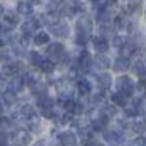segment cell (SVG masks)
<instances>
[{
	"mask_svg": "<svg viewBox=\"0 0 146 146\" xmlns=\"http://www.w3.org/2000/svg\"><path fill=\"white\" fill-rule=\"evenodd\" d=\"M116 85H118L119 93H123L124 96H127V98L132 96L133 91H135V85H133V82H132L130 77H126V76L119 77V79L116 80Z\"/></svg>",
	"mask_w": 146,
	"mask_h": 146,
	"instance_id": "1",
	"label": "cell"
},
{
	"mask_svg": "<svg viewBox=\"0 0 146 146\" xmlns=\"http://www.w3.org/2000/svg\"><path fill=\"white\" fill-rule=\"evenodd\" d=\"M13 143L14 146H27L30 141H32V135H30L27 130L21 129V130H16V132L13 133Z\"/></svg>",
	"mask_w": 146,
	"mask_h": 146,
	"instance_id": "2",
	"label": "cell"
},
{
	"mask_svg": "<svg viewBox=\"0 0 146 146\" xmlns=\"http://www.w3.org/2000/svg\"><path fill=\"white\" fill-rule=\"evenodd\" d=\"M47 54L50 55V58H52V61H60V60H63V57H64V47H63V44H58V42H55V44H50L49 46V49H47Z\"/></svg>",
	"mask_w": 146,
	"mask_h": 146,
	"instance_id": "3",
	"label": "cell"
},
{
	"mask_svg": "<svg viewBox=\"0 0 146 146\" xmlns=\"http://www.w3.org/2000/svg\"><path fill=\"white\" fill-rule=\"evenodd\" d=\"M76 30H77V33H80V35H88L90 36V33H91V30H93L91 21H90L88 17L79 19L77 24H76Z\"/></svg>",
	"mask_w": 146,
	"mask_h": 146,
	"instance_id": "4",
	"label": "cell"
},
{
	"mask_svg": "<svg viewBox=\"0 0 146 146\" xmlns=\"http://www.w3.org/2000/svg\"><path fill=\"white\" fill-rule=\"evenodd\" d=\"M50 32L54 33L55 36H60V38H66L69 35V27L64 22H55L50 25Z\"/></svg>",
	"mask_w": 146,
	"mask_h": 146,
	"instance_id": "5",
	"label": "cell"
},
{
	"mask_svg": "<svg viewBox=\"0 0 146 146\" xmlns=\"http://www.w3.org/2000/svg\"><path fill=\"white\" fill-rule=\"evenodd\" d=\"M90 66H91V57H90V54L86 50H83L80 54V58H79V68L82 72H88Z\"/></svg>",
	"mask_w": 146,
	"mask_h": 146,
	"instance_id": "6",
	"label": "cell"
},
{
	"mask_svg": "<svg viewBox=\"0 0 146 146\" xmlns=\"http://www.w3.org/2000/svg\"><path fill=\"white\" fill-rule=\"evenodd\" d=\"M58 140L61 141L63 146H76L77 143V137L74 135L72 132H63L58 135Z\"/></svg>",
	"mask_w": 146,
	"mask_h": 146,
	"instance_id": "7",
	"label": "cell"
},
{
	"mask_svg": "<svg viewBox=\"0 0 146 146\" xmlns=\"http://www.w3.org/2000/svg\"><path fill=\"white\" fill-rule=\"evenodd\" d=\"M104 138L111 145H118L123 140V132H119V130H107L104 133Z\"/></svg>",
	"mask_w": 146,
	"mask_h": 146,
	"instance_id": "8",
	"label": "cell"
},
{
	"mask_svg": "<svg viewBox=\"0 0 146 146\" xmlns=\"http://www.w3.org/2000/svg\"><path fill=\"white\" fill-rule=\"evenodd\" d=\"M129 66H130V61H129V58H126V57L116 58V61L113 63V69L116 71V72H124V71L129 69Z\"/></svg>",
	"mask_w": 146,
	"mask_h": 146,
	"instance_id": "9",
	"label": "cell"
},
{
	"mask_svg": "<svg viewBox=\"0 0 146 146\" xmlns=\"http://www.w3.org/2000/svg\"><path fill=\"white\" fill-rule=\"evenodd\" d=\"M39 25H41V24H39L38 19H33V21H27V22H24L22 24V33H24V36L32 35V33L35 32V29H38Z\"/></svg>",
	"mask_w": 146,
	"mask_h": 146,
	"instance_id": "10",
	"label": "cell"
},
{
	"mask_svg": "<svg viewBox=\"0 0 146 146\" xmlns=\"http://www.w3.org/2000/svg\"><path fill=\"white\" fill-rule=\"evenodd\" d=\"M99 32H101V36H102V38H105V36H115L116 27H115L111 22H102Z\"/></svg>",
	"mask_w": 146,
	"mask_h": 146,
	"instance_id": "11",
	"label": "cell"
},
{
	"mask_svg": "<svg viewBox=\"0 0 146 146\" xmlns=\"http://www.w3.org/2000/svg\"><path fill=\"white\" fill-rule=\"evenodd\" d=\"M132 71H133V74H137V76H138L141 80L146 79V64L143 63L141 60H137L135 63H133Z\"/></svg>",
	"mask_w": 146,
	"mask_h": 146,
	"instance_id": "12",
	"label": "cell"
},
{
	"mask_svg": "<svg viewBox=\"0 0 146 146\" xmlns=\"http://www.w3.org/2000/svg\"><path fill=\"white\" fill-rule=\"evenodd\" d=\"M93 44H94L96 52H99V54H104V52L108 50V41L105 38H102V36L96 38L94 41H93Z\"/></svg>",
	"mask_w": 146,
	"mask_h": 146,
	"instance_id": "13",
	"label": "cell"
},
{
	"mask_svg": "<svg viewBox=\"0 0 146 146\" xmlns=\"http://www.w3.org/2000/svg\"><path fill=\"white\" fill-rule=\"evenodd\" d=\"M8 86H10V91H13V93H19L21 90L24 88V79H22L21 76L13 77V80H11V82L8 83Z\"/></svg>",
	"mask_w": 146,
	"mask_h": 146,
	"instance_id": "14",
	"label": "cell"
},
{
	"mask_svg": "<svg viewBox=\"0 0 146 146\" xmlns=\"http://www.w3.org/2000/svg\"><path fill=\"white\" fill-rule=\"evenodd\" d=\"M32 86V93L33 94H36L39 98V96H44V94H47V85L46 83H42V82H35L33 85H30Z\"/></svg>",
	"mask_w": 146,
	"mask_h": 146,
	"instance_id": "15",
	"label": "cell"
},
{
	"mask_svg": "<svg viewBox=\"0 0 146 146\" xmlns=\"http://www.w3.org/2000/svg\"><path fill=\"white\" fill-rule=\"evenodd\" d=\"M98 83H99V86H101L102 90H108L111 86V77H110V74H107V72L99 74V76H98Z\"/></svg>",
	"mask_w": 146,
	"mask_h": 146,
	"instance_id": "16",
	"label": "cell"
},
{
	"mask_svg": "<svg viewBox=\"0 0 146 146\" xmlns=\"http://www.w3.org/2000/svg\"><path fill=\"white\" fill-rule=\"evenodd\" d=\"M17 71H19V64L17 63H8L3 66V69H2V74H3L5 77L7 76H16Z\"/></svg>",
	"mask_w": 146,
	"mask_h": 146,
	"instance_id": "17",
	"label": "cell"
},
{
	"mask_svg": "<svg viewBox=\"0 0 146 146\" xmlns=\"http://www.w3.org/2000/svg\"><path fill=\"white\" fill-rule=\"evenodd\" d=\"M77 90H79L80 94L86 96L90 91H91V85H90V82L86 79H80L79 82H77Z\"/></svg>",
	"mask_w": 146,
	"mask_h": 146,
	"instance_id": "18",
	"label": "cell"
},
{
	"mask_svg": "<svg viewBox=\"0 0 146 146\" xmlns=\"http://www.w3.org/2000/svg\"><path fill=\"white\" fill-rule=\"evenodd\" d=\"M38 105H39V108H41V110L52 108V107H54V101H52L47 94H44V96H39V98H38Z\"/></svg>",
	"mask_w": 146,
	"mask_h": 146,
	"instance_id": "19",
	"label": "cell"
},
{
	"mask_svg": "<svg viewBox=\"0 0 146 146\" xmlns=\"http://www.w3.org/2000/svg\"><path fill=\"white\" fill-rule=\"evenodd\" d=\"M119 52H121V57L129 58L130 55H132L133 52H135V46L130 44V42H124V44L119 47Z\"/></svg>",
	"mask_w": 146,
	"mask_h": 146,
	"instance_id": "20",
	"label": "cell"
},
{
	"mask_svg": "<svg viewBox=\"0 0 146 146\" xmlns=\"http://www.w3.org/2000/svg\"><path fill=\"white\" fill-rule=\"evenodd\" d=\"M94 66L99 68V69H107V68L110 66V60H108V57H105V55H99L94 60Z\"/></svg>",
	"mask_w": 146,
	"mask_h": 146,
	"instance_id": "21",
	"label": "cell"
},
{
	"mask_svg": "<svg viewBox=\"0 0 146 146\" xmlns=\"http://www.w3.org/2000/svg\"><path fill=\"white\" fill-rule=\"evenodd\" d=\"M39 68H41L42 72L50 74V72H54V69H55V63L52 60H42L41 63H39Z\"/></svg>",
	"mask_w": 146,
	"mask_h": 146,
	"instance_id": "22",
	"label": "cell"
},
{
	"mask_svg": "<svg viewBox=\"0 0 146 146\" xmlns=\"http://www.w3.org/2000/svg\"><path fill=\"white\" fill-rule=\"evenodd\" d=\"M33 41H35L36 46H44V44H47V42H49V35H47V33H44V32H39V33H36V35H35Z\"/></svg>",
	"mask_w": 146,
	"mask_h": 146,
	"instance_id": "23",
	"label": "cell"
},
{
	"mask_svg": "<svg viewBox=\"0 0 146 146\" xmlns=\"http://www.w3.org/2000/svg\"><path fill=\"white\" fill-rule=\"evenodd\" d=\"M21 116L22 118H32V116H35V108L32 107L30 104H25V105H22V108H21Z\"/></svg>",
	"mask_w": 146,
	"mask_h": 146,
	"instance_id": "24",
	"label": "cell"
},
{
	"mask_svg": "<svg viewBox=\"0 0 146 146\" xmlns=\"http://www.w3.org/2000/svg\"><path fill=\"white\" fill-rule=\"evenodd\" d=\"M17 13L22 16H29L32 13V5H29L27 2H19L17 3Z\"/></svg>",
	"mask_w": 146,
	"mask_h": 146,
	"instance_id": "25",
	"label": "cell"
},
{
	"mask_svg": "<svg viewBox=\"0 0 146 146\" xmlns=\"http://www.w3.org/2000/svg\"><path fill=\"white\" fill-rule=\"evenodd\" d=\"M111 101L115 102V104H118V105H126L127 104V96H124L123 93H113V94H111Z\"/></svg>",
	"mask_w": 146,
	"mask_h": 146,
	"instance_id": "26",
	"label": "cell"
},
{
	"mask_svg": "<svg viewBox=\"0 0 146 146\" xmlns=\"http://www.w3.org/2000/svg\"><path fill=\"white\" fill-rule=\"evenodd\" d=\"M3 102L7 105H13L14 102H16V93H13V91H3Z\"/></svg>",
	"mask_w": 146,
	"mask_h": 146,
	"instance_id": "27",
	"label": "cell"
},
{
	"mask_svg": "<svg viewBox=\"0 0 146 146\" xmlns=\"http://www.w3.org/2000/svg\"><path fill=\"white\" fill-rule=\"evenodd\" d=\"M115 113H116V111H115V107H111V105H105V107L101 110V116L107 118V119H108V118H111Z\"/></svg>",
	"mask_w": 146,
	"mask_h": 146,
	"instance_id": "28",
	"label": "cell"
},
{
	"mask_svg": "<svg viewBox=\"0 0 146 146\" xmlns=\"http://www.w3.org/2000/svg\"><path fill=\"white\" fill-rule=\"evenodd\" d=\"M130 129H132L135 133H143L146 130V124L145 123H140V121H138V123H133L132 126H130Z\"/></svg>",
	"mask_w": 146,
	"mask_h": 146,
	"instance_id": "29",
	"label": "cell"
},
{
	"mask_svg": "<svg viewBox=\"0 0 146 146\" xmlns=\"http://www.w3.org/2000/svg\"><path fill=\"white\" fill-rule=\"evenodd\" d=\"M5 21H7V24H10V25H14V24H17V14L8 11V13L5 14Z\"/></svg>",
	"mask_w": 146,
	"mask_h": 146,
	"instance_id": "30",
	"label": "cell"
},
{
	"mask_svg": "<svg viewBox=\"0 0 146 146\" xmlns=\"http://www.w3.org/2000/svg\"><path fill=\"white\" fill-rule=\"evenodd\" d=\"M143 0H127V7H129V10H138L140 7H141Z\"/></svg>",
	"mask_w": 146,
	"mask_h": 146,
	"instance_id": "31",
	"label": "cell"
},
{
	"mask_svg": "<svg viewBox=\"0 0 146 146\" xmlns=\"http://www.w3.org/2000/svg\"><path fill=\"white\" fill-rule=\"evenodd\" d=\"M30 60H32V63H33V64L39 66V63L42 61V58H41V55H39L38 52H32V54H30Z\"/></svg>",
	"mask_w": 146,
	"mask_h": 146,
	"instance_id": "32",
	"label": "cell"
},
{
	"mask_svg": "<svg viewBox=\"0 0 146 146\" xmlns=\"http://www.w3.org/2000/svg\"><path fill=\"white\" fill-rule=\"evenodd\" d=\"M130 146H146V138L145 137H137Z\"/></svg>",
	"mask_w": 146,
	"mask_h": 146,
	"instance_id": "33",
	"label": "cell"
},
{
	"mask_svg": "<svg viewBox=\"0 0 146 146\" xmlns=\"http://www.w3.org/2000/svg\"><path fill=\"white\" fill-rule=\"evenodd\" d=\"M0 61H2V63H10V52L0 50Z\"/></svg>",
	"mask_w": 146,
	"mask_h": 146,
	"instance_id": "34",
	"label": "cell"
},
{
	"mask_svg": "<svg viewBox=\"0 0 146 146\" xmlns=\"http://www.w3.org/2000/svg\"><path fill=\"white\" fill-rule=\"evenodd\" d=\"M76 41H77V44H80V46H85V44H86V41H88V35H80V33H77V38H76Z\"/></svg>",
	"mask_w": 146,
	"mask_h": 146,
	"instance_id": "35",
	"label": "cell"
},
{
	"mask_svg": "<svg viewBox=\"0 0 146 146\" xmlns=\"http://www.w3.org/2000/svg\"><path fill=\"white\" fill-rule=\"evenodd\" d=\"M124 111H126V116H135V115L138 113V108L133 105V107H127Z\"/></svg>",
	"mask_w": 146,
	"mask_h": 146,
	"instance_id": "36",
	"label": "cell"
},
{
	"mask_svg": "<svg viewBox=\"0 0 146 146\" xmlns=\"http://www.w3.org/2000/svg\"><path fill=\"white\" fill-rule=\"evenodd\" d=\"M42 115H44L46 118H55L54 107H52V108H46V110H42Z\"/></svg>",
	"mask_w": 146,
	"mask_h": 146,
	"instance_id": "37",
	"label": "cell"
},
{
	"mask_svg": "<svg viewBox=\"0 0 146 146\" xmlns=\"http://www.w3.org/2000/svg\"><path fill=\"white\" fill-rule=\"evenodd\" d=\"M82 111H83V105L79 104V102H76V105H74V108H72V113L74 115H80Z\"/></svg>",
	"mask_w": 146,
	"mask_h": 146,
	"instance_id": "38",
	"label": "cell"
},
{
	"mask_svg": "<svg viewBox=\"0 0 146 146\" xmlns=\"http://www.w3.org/2000/svg\"><path fill=\"white\" fill-rule=\"evenodd\" d=\"M5 86H7V80H5V76L0 74V91L3 93L5 91Z\"/></svg>",
	"mask_w": 146,
	"mask_h": 146,
	"instance_id": "39",
	"label": "cell"
},
{
	"mask_svg": "<svg viewBox=\"0 0 146 146\" xmlns=\"http://www.w3.org/2000/svg\"><path fill=\"white\" fill-rule=\"evenodd\" d=\"M10 126V121L7 119V118H2L0 116V129H5V127Z\"/></svg>",
	"mask_w": 146,
	"mask_h": 146,
	"instance_id": "40",
	"label": "cell"
},
{
	"mask_svg": "<svg viewBox=\"0 0 146 146\" xmlns=\"http://www.w3.org/2000/svg\"><path fill=\"white\" fill-rule=\"evenodd\" d=\"M102 99H104V94H102V93H99V94H94V98H93V102L99 104V102H102Z\"/></svg>",
	"mask_w": 146,
	"mask_h": 146,
	"instance_id": "41",
	"label": "cell"
},
{
	"mask_svg": "<svg viewBox=\"0 0 146 146\" xmlns=\"http://www.w3.org/2000/svg\"><path fill=\"white\" fill-rule=\"evenodd\" d=\"M27 3L33 7V5H39V3H41V0H27Z\"/></svg>",
	"mask_w": 146,
	"mask_h": 146,
	"instance_id": "42",
	"label": "cell"
},
{
	"mask_svg": "<svg viewBox=\"0 0 146 146\" xmlns=\"http://www.w3.org/2000/svg\"><path fill=\"white\" fill-rule=\"evenodd\" d=\"M35 146H46V141H44V140H41V141H38Z\"/></svg>",
	"mask_w": 146,
	"mask_h": 146,
	"instance_id": "43",
	"label": "cell"
},
{
	"mask_svg": "<svg viewBox=\"0 0 146 146\" xmlns=\"http://www.w3.org/2000/svg\"><path fill=\"white\" fill-rule=\"evenodd\" d=\"M0 14H3V7L0 5Z\"/></svg>",
	"mask_w": 146,
	"mask_h": 146,
	"instance_id": "44",
	"label": "cell"
},
{
	"mask_svg": "<svg viewBox=\"0 0 146 146\" xmlns=\"http://www.w3.org/2000/svg\"><path fill=\"white\" fill-rule=\"evenodd\" d=\"M2 46H3V41H2V39H0V47H2Z\"/></svg>",
	"mask_w": 146,
	"mask_h": 146,
	"instance_id": "45",
	"label": "cell"
},
{
	"mask_svg": "<svg viewBox=\"0 0 146 146\" xmlns=\"http://www.w3.org/2000/svg\"><path fill=\"white\" fill-rule=\"evenodd\" d=\"M93 2H96V0H93Z\"/></svg>",
	"mask_w": 146,
	"mask_h": 146,
	"instance_id": "46",
	"label": "cell"
},
{
	"mask_svg": "<svg viewBox=\"0 0 146 146\" xmlns=\"http://www.w3.org/2000/svg\"><path fill=\"white\" fill-rule=\"evenodd\" d=\"M61 146H63V145H61Z\"/></svg>",
	"mask_w": 146,
	"mask_h": 146,
	"instance_id": "47",
	"label": "cell"
}]
</instances>
